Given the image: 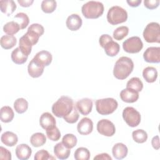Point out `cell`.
Here are the masks:
<instances>
[{"instance_id":"6da1fadb","label":"cell","mask_w":160,"mask_h":160,"mask_svg":"<svg viewBox=\"0 0 160 160\" xmlns=\"http://www.w3.org/2000/svg\"><path fill=\"white\" fill-rule=\"evenodd\" d=\"M134 69V62L132 59L126 56H122L115 62L113 74L118 79H125L132 72Z\"/></svg>"},{"instance_id":"7a4b0ae2","label":"cell","mask_w":160,"mask_h":160,"mask_svg":"<svg viewBox=\"0 0 160 160\" xmlns=\"http://www.w3.org/2000/svg\"><path fill=\"white\" fill-rule=\"evenodd\" d=\"M74 104L73 100L68 96H62L52 106V112L58 118H64L72 111Z\"/></svg>"},{"instance_id":"3957f363","label":"cell","mask_w":160,"mask_h":160,"mask_svg":"<svg viewBox=\"0 0 160 160\" xmlns=\"http://www.w3.org/2000/svg\"><path fill=\"white\" fill-rule=\"evenodd\" d=\"M104 8L99 1H90L84 4L81 8L83 16L87 19H97L102 15Z\"/></svg>"},{"instance_id":"277c9868","label":"cell","mask_w":160,"mask_h":160,"mask_svg":"<svg viewBox=\"0 0 160 160\" xmlns=\"http://www.w3.org/2000/svg\"><path fill=\"white\" fill-rule=\"evenodd\" d=\"M118 106L117 101L112 98L99 99L96 101V109L101 115H109L115 111Z\"/></svg>"},{"instance_id":"5b68a950","label":"cell","mask_w":160,"mask_h":160,"mask_svg":"<svg viewBox=\"0 0 160 160\" xmlns=\"http://www.w3.org/2000/svg\"><path fill=\"white\" fill-rule=\"evenodd\" d=\"M128 19V12L119 6H112L108 10L107 20L112 25H116L124 22Z\"/></svg>"},{"instance_id":"8992f818","label":"cell","mask_w":160,"mask_h":160,"mask_svg":"<svg viewBox=\"0 0 160 160\" xmlns=\"http://www.w3.org/2000/svg\"><path fill=\"white\" fill-rule=\"evenodd\" d=\"M143 38L147 42H160L159 24L156 22L149 23L144 29Z\"/></svg>"},{"instance_id":"52a82bcc","label":"cell","mask_w":160,"mask_h":160,"mask_svg":"<svg viewBox=\"0 0 160 160\" xmlns=\"http://www.w3.org/2000/svg\"><path fill=\"white\" fill-rule=\"evenodd\" d=\"M122 118L126 124L132 128L138 126L141 122L140 113L132 107H126L124 109Z\"/></svg>"},{"instance_id":"ba28073f","label":"cell","mask_w":160,"mask_h":160,"mask_svg":"<svg viewBox=\"0 0 160 160\" xmlns=\"http://www.w3.org/2000/svg\"><path fill=\"white\" fill-rule=\"evenodd\" d=\"M122 48L124 51L128 53H138L142 49L143 43L139 37L132 36L123 42Z\"/></svg>"},{"instance_id":"9c48e42d","label":"cell","mask_w":160,"mask_h":160,"mask_svg":"<svg viewBox=\"0 0 160 160\" xmlns=\"http://www.w3.org/2000/svg\"><path fill=\"white\" fill-rule=\"evenodd\" d=\"M97 130L99 134L107 137L112 136L116 132L114 124L111 121L106 119H102L98 121Z\"/></svg>"},{"instance_id":"30bf717a","label":"cell","mask_w":160,"mask_h":160,"mask_svg":"<svg viewBox=\"0 0 160 160\" xmlns=\"http://www.w3.org/2000/svg\"><path fill=\"white\" fill-rule=\"evenodd\" d=\"M143 58L145 61L149 63H159L160 48L154 46L149 47L144 52Z\"/></svg>"},{"instance_id":"8fae6325","label":"cell","mask_w":160,"mask_h":160,"mask_svg":"<svg viewBox=\"0 0 160 160\" xmlns=\"http://www.w3.org/2000/svg\"><path fill=\"white\" fill-rule=\"evenodd\" d=\"M78 132L81 135H88L93 130V122L89 118H83L77 125Z\"/></svg>"},{"instance_id":"7c38bea8","label":"cell","mask_w":160,"mask_h":160,"mask_svg":"<svg viewBox=\"0 0 160 160\" xmlns=\"http://www.w3.org/2000/svg\"><path fill=\"white\" fill-rule=\"evenodd\" d=\"M76 107L81 114L86 116L92 111V101L89 98H82L76 102Z\"/></svg>"},{"instance_id":"4fadbf2b","label":"cell","mask_w":160,"mask_h":160,"mask_svg":"<svg viewBox=\"0 0 160 160\" xmlns=\"http://www.w3.org/2000/svg\"><path fill=\"white\" fill-rule=\"evenodd\" d=\"M44 67L43 65L40 64L32 59L29 63L28 66V72L29 76L33 78L40 77L43 72Z\"/></svg>"},{"instance_id":"5bb4252c","label":"cell","mask_w":160,"mask_h":160,"mask_svg":"<svg viewBox=\"0 0 160 160\" xmlns=\"http://www.w3.org/2000/svg\"><path fill=\"white\" fill-rule=\"evenodd\" d=\"M39 124L41 128L45 130L56 126V119L49 112H46L41 114L39 118Z\"/></svg>"},{"instance_id":"9a60e30c","label":"cell","mask_w":160,"mask_h":160,"mask_svg":"<svg viewBox=\"0 0 160 160\" xmlns=\"http://www.w3.org/2000/svg\"><path fill=\"white\" fill-rule=\"evenodd\" d=\"M82 23V21L81 18L77 14H71L68 17L66 21L67 28L72 31L78 30L81 27Z\"/></svg>"},{"instance_id":"2e32d148","label":"cell","mask_w":160,"mask_h":160,"mask_svg":"<svg viewBox=\"0 0 160 160\" xmlns=\"http://www.w3.org/2000/svg\"><path fill=\"white\" fill-rule=\"evenodd\" d=\"M119 96L122 101L128 103L134 102L139 99L138 92L129 88L122 89L121 91Z\"/></svg>"},{"instance_id":"e0dca14e","label":"cell","mask_w":160,"mask_h":160,"mask_svg":"<svg viewBox=\"0 0 160 160\" xmlns=\"http://www.w3.org/2000/svg\"><path fill=\"white\" fill-rule=\"evenodd\" d=\"M33 59L40 64L44 66H48L51 63L52 56L49 51L42 50L37 52Z\"/></svg>"},{"instance_id":"ac0fdd59","label":"cell","mask_w":160,"mask_h":160,"mask_svg":"<svg viewBox=\"0 0 160 160\" xmlns=\"http://www.w3.org/2000/svg\"><path fill=\"white\" fill-rule=\"evenodd\" d=\"M15 152L19 159L27 160L30 158L32 154V149L28 144H21L17 146Z\"/></svg>"},{"instance_id":"d6986e66","label":"cell","mask_w":160,"mask_h":160,"mask_svg":"<svg viewBox=\"0 0 160 160\" xmlns=\"http://www.w3.org/2000/svg\"><path fill=\"white\" fill-rule=\"evenodd\" d=\"M71 149L65 146L62 142L57 143L54 146V153L57 158L59 159H68L71 153Z\"/></svg>"},{"instance_id":"ffe728a7","label":"cell","mask_w":160,"mask_h":160,"mask_svg":"<svg viewBox=\"0 0 160 160\" xmlns=\"http://www.w3.org/2000/svg\"><path fill=\"white\" fill-rule=\"evenodd\" d=\"M128 152L127 146L121 142L115 144L112 148V153L116 159H122L126 157Z\"/></svg>"},{"instance_id":"44dd1931","label":"cell","mask_w":160,"mask_h":160,"mask_svg":"<svg viewBox=\"0 0 160 160\" xmlns=\"http://www.w3.org/2000/svg\"><path fill=\"white\" fill-rule=\"evenodd\" d=\"M1 142L7 146L12 147L16 145L18 141L17 135L11 131H6L1 135Z\"/></svg>"},{"instance_id":"7402d4cb","label":"cell","mask_w":160,"mask_h":160,"mask_svg":"<svg viewBox=\"0 0 160 160\" xmlns=\"http://www.w3.org/2000/svg\"><path fill=\"white\" fill-rule=\"evenodd\" d=\"M0 9L2 13L10 16L16 10V4L12 0H1L0 1Z\"/></svg>"},{"instance_id":"603a6c76","label":"cell","mask_w":160,"mask_h":160,"mask_svg":"<svg viewBox=\"0 0 160 160\" xmlns=\"http://www.w3.org/2000/svg\"><path fill=\"white\" fill-rule=\"evenodd\" d=\"M142 76L146 82L152 83L155 82L158 78V71L155 68L148 66L143 69Z\"/></svg>"},{"instance_id":"cb8c5ba5","label":"cell","mask_w":160,"mask_h":160,"mask_svg":"<svg viewBox=\"0 0 160 160\" xmlns=\"http://www.w3.org/2000/svg\"><path fill=\"white\" fill-rule=\"evenodd\" d=\"M103 48L106 55L111 57L116 56L119 53L120 50L119 44L118 42L114 41L113 40H111L106 43Z\"/></svg>"},{"instance_id":"d4e9b609","label":"cell","mask_w":160,"mask_h":160,"mask_svg":"<svg viewBox=\"0 0 160 160\" xmlns=\"http://www.w3.org/2000/svg\"><path fill=\"white\" fill-rule=\"evenodd\" d=\"M11 58L12 62H14L15 64H22L26 62L28 56L24 54L18 47L12 51Z\"/></svg>"},{"instance_id":"484cf974","label":"cell","mask_w":160,"mask_h":160,"mask_svg":"<svg viewBox=\"0 0 160 160\" xmlns=\"http://www.w3.org/2000/svg\"><path fill=\"white\" fill-rule=\"evenodd\" d=\"M14 113L12 109L8 106H4L1 108L0 111V118L2 122L8 123L13 119Z\"/></svg>"},{"instance_id":"4316f807","label":"cell","mask_w":160,"mask_h":160,"mask_svg":"<svg viewBox=\"0 0 160 160\" xmlns=\"http://www.w3.org/2000/svg\"><path fill=\"white\" fill-rule=\"evenodd\" d=\"M32 46V44L31 42L24 34L19 39V48H20L21 51L26 56H28L31 52Z\"/></svg>"},{"instance_id":"83f0119b","label":"cell","mask_w":160,"mask_h":160,"mask_svg":"<svg viewBox=\"0 0 160 160\" xmlns=\"http://www.w3.org/2000/svg\"><path fill=\"white\" fill-rule=\"evenodd\" d=\"M1 46L4 49L12 48L17 42V39L14 36L4 35L1 38Z\"/></svg>"},{"instance_id":"f1b7e54d","label":"cell","mask_w":160,"mask_h":160,"mask_svg":"<svg viewBox=\"0 0 160 160\" xmlns=\"http://www.w3.org/2000/svg\"><path fill=\"white\" fill-rule=\"evenodd\" d=\"M46 142V137L42 132L34 133L30 138L31 144L36 148L43 146Z\"/></svg>"},{"instance_id":"f546056e","label":"cell","mask_w":160,"mask_h":160,"mask_svg":"<svg viewBox=\"0 0 160 160\" xmlns=\"http://www.w3.org/2000/svg\"><path fill=\"white\" fill-rule=\"evenodd\" d=\"M20 29V26L16 21H10L5 24L3 26V31L8 35L13 36L17 33Z\"/></svg>"},{"instance_id":"4dcf8cb0","label":"cell","mask_w":160,"mask_h":160,"mask_svg":"<svg viewBox=\"0 0 160 160\" xmlns=\"http://www.w3.org/2000/svg\"><path fill=\"white\" fill-rule=\"evenodd\" d=\"M126 88L131 89L139 92L142 91L143 88V84L139 78L133 77L128 81L126 84Z\"/></svg>"},{"instance_id":"1f68e13d","label":"cell","mask_w":160,"mask_h":160,"mask_svg":"<svg viewBox=\"0 0 160 160\" xmlns=\"http://www.w3.org/2000/svg\"><path fill=\"white\" fill-rule=\"evenodd\" d=\"M14 108L18 114H22L28 108V102L24 98H18L14 102Z\"/></svg>"},{"instance_id":"d6a6232c","label":"cell","mask_w":160,"mask_h":160,"mask_svg":"<svg viewBox=\"0 0 160 160\" xmlns=\"http://www.w3.org/2000/svg\"><path fill=\"white\" fill-rule=\"evenodd\" d=\"M133 140L137 143H144L148 139V134L143 129H136L132 132Z\"/></svg>"},{"instance_id":"836d02e7","label":"cell","mask_w":160,"mask_h":160,"mask_svg":"<svg viewBox=\"0 0 160 160\" xmlns=\"http://www.w3.org/2000/svg\"><path fill=\"white\" fill-rule=\"evenodd\" d=\"M90 155V152L87 148L80 147L75 151L74 157L76 160H88Z\"/></svg>"},{"instance_id":"e575fe53","label":"cell","mask_w":160,"mask_h":160,"mask_svg":"<svg viewBox=\"0 0 160 160\" xmlns=\"http://www.w3.org/2000/svg\"><path fill=\"white\" fill-rule=\"evenodd\" d=\"M57 6V2L54 0H44L41 2V9L45 13H52Z\"/></svg>"},{"instance_id":"d590c367","label":"cell","mask_w":160,"mask_h":160,"mask_svg":"<svg viewBox=\"0 0 160 160\" xmlns=\"http://www.w3.org/2000/svg\"><path fill=\"white\" fill-rule=\"evenodd\" d=\"M78 139L76 136L70 133L65 134L62 139V142L63 144L69 149L74 148L76 145Z\"/></svg>"},{"instance_id":"8d00e7d4","label":"cell","mask_w":160,"mask_h":160,"mask_svg":"<svg viewBox=\"0 0 160 160\" xmlns=\"http://www.w3.org/2000/svg\"><path fill=\"white\" fill-rule=\"evenodd\" d=\"M129 33V28L127 26H122L117 28L113 32V38L118 41L124 39Z\"/></svg>"},{"instance_id":"74e56055","label":"cell","mask_w":160,"mask_h":160,"mask_svg":"<svg viewBox=\"0 0 160 160\" xmlns=\"http://www.w3.org/2000/svg\"><path fill=\"white\" fill-rule=\"evenodd\" d=\"M14 18L17 19V22L19 25L21 29H25L29 23V17L26 13L19 12L14 16Z\"/></svg>"},{"instance_id":"f35d334b","label":"cell","mask_w":160,"mask_h":160,"mask_svg":"<svg viewBox=\"0 0 160 160\" xmlns=\"http://www.w3.org/2000/svg\"><path fill=\"white\" fill-rule=\"evenodd\" d=\"M46 133L48 139L52 141H57L61 138L60 131L56 126L46 130Z\"/></svg>"},{"instance_id":"ab89813d","label":"cell","mask_w":160,"mask_h":160,"mask_svg":"<svg viewBox=\"0 0 160 160\" xmlns=\"http://www.w3.org/2000/svg\"><path fill=\"white\" fill-rule=\"evenodd\" d=\"M79 117V115L78 113V110L77 109L76 105H75L72 111H71V112L69 114H68V116L64 117L63 119H64V121L66 122L70 123V124H73L78 121Z\"/></svg>"},{"instance_id":"60d3db41","label":"cell","mask_w":160,"mask_h":160,"mask_svg":"<svg viewBox=\"0 0 160 160\" xmlns=\"http://www.w3.org/2000/svg\"><path fill=\"white\" fill-rule=\"evenodd\" d=\"M35 160H48V159H54V158L51 156V154L45 149H41L38 151L34 157Z\"/></svg>"},{"instance_id":"b9f144b4","label":"cell","mask_w":160,"mask_h":160,"mask_svg":"<svg viewBox=\"0 0 160 160\" xmlns=\"http://www.w3.org/2000/svg\"><path fill=\"white\" fill-rule=\"evenodd\" d=\"M28 29L35 31L36 32L39 34L40 35V36H41L44 34V27L41 24H38V23L32 24L28 28Z\"/></svg>"},{"instance_id":"7bdbcfd3","label":"cell","mask_w":160,"mask_h":160,"mask_svg":"<svg viewBox=\"0 0 160 160\" xmlns=\"http://www.w3.org/2000/svg\"><path fill=\"white\" fill-rule=\"evenodd\" d=\"M144 6L149 9H154L157 8L159 5V0H144Z\"/></svg>"},{"instance_id":"ee69618b","label":"cell","mask_w":160,"mask_h":160,"mask_svg":"<svg viewBox=\"0 0 160 160\" xmlns=\"http://www.w3.org/2000/svg\"><path fill=\"white\" fill-rule=\"evenodd\" d=\"M0 159L5 160L11 159V153L6 148L1 146L0 147Z\"/></svg>"},{"instance_id":"f6af8a7d","label":"cell","mask_w":160,"mask_h":160,"mask_svg":"<svg viewBox=\"0 0 160 160\" xmlns=\"http://www.w3.org/2000/svg\"><path fill=\"white\" fill-rule=\"evenodd\" d=\"M111 40H112V38L109 34H102L99 38V43L100 46L103 48L105 44Z\"/></svg>"},{"instance_id":"bcb514c9","label":"cell","mask_w":160,"mask_h":160,"mask_svg":"<svg viewBox=\"0 0 160 160\" xmlns=\"http://www.w3.org/2000/svg\"><path fill=\"white\" fill-rule=\"evenodd\" d=\"M112 160V158L108 153H101L96 155L94 158V160Z\"/></svg>"},{"instance_id":"7dc6e473","label":"cell","mask_w":160,"mask_h":160,"mask_svg":"<svg viewBox=\"0 0 160 160\" xmlns=\"http://www.w3.org/2000/svg\"><path fill=\"white\" fill-rule=\"evenodd\" d=\"M151 144H152V146L153 147V148L155 149L156 150H158L159 149V147H160L159 138L158 135L155 136L152 138V139L151 140Z\"/></svg>"},{"instance_id":"c3c4849f","label":"cell","mask_w":160,"mask_h":160,"mask_svg":"<svg viewBox=\"0 0 160 160\" xmlns=\"http://www.w3.org/2000/svg\"><path fill=\"white\" fill-rule=\"evenodd\" d=\"M33 2V0H18V2L20 4V6L24 8H27L31 6Z\"/></svg>"},{"instance_id":"681fc988","label":"cell","mask_w":160,"mask_h":160,"mask_svg":"<svg viewBox=\"0 0 160 160\" xmlns=\"http://www.w3.org/2000/svg\"><path fill=\"white\" fill-rule=\"evenodd\" d=\"M126 2L129 6L135 8V7L139 6L141 3L142 1L141 0H128L126 1Z\"/></svg>"}]
</instances>
